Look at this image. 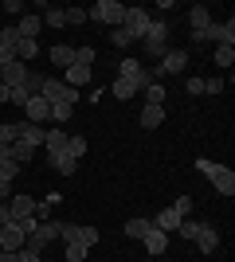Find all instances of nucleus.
Listing matches in <instances>:
<instances>
[{"label":"nucleus","mask_w":235,"mask_h":262,"mask_svg":"<svg viewBox=\"0 0 235 262\" xmlns=\"http://www.w3.org/2000/svg\"><path fill=\"white\" fill-rule=\"evenodd\" d=\"M173 211H177L180 219H188L192 215V196H177V200H173Z\"/></svg>","instance_id":"obj_38"},{"label":"nucleus","mask_w":235,"mask_h":262,"mask_svg":"<svg viewBox=\"0 0 235 262\" xmlns=\"http://www.w3.org/2000/svg\"><path fill=\"white\" fill-rule=\"evenodd\" d=\"M63 20H67L71 28H82V24H90V20H87V8H75V4H71V8H63Z\"/></svg>","instance_id":"obj_32"},{"label":"nucleus","mask_w":235,"mask_h":262,"mask_svg":"<svg viewBox=\"0 0 235 262\" xmlns=\"http://www.w3.org/2000/svg\"><path fill=\"white\" fill-rule=\"evenodd\" d=\"M149 82H153V75H149V71H141V75H134V78H118V82H114L110 90H114V98L130 102L134 94H141V90H145Z\"/></svg>","instance_id":"obj_6"},{"label":"nucleus","mask_w":235,"mask_h":262,"mask_svg":"<svg viewBox=\"0 0 235 262\" xmlns=\"http://www.w3.org/2000/svg\"><path fill=\"white\" fill-rule=\"evenodd\" d=\"M0 223H12V215H8V204H0Z\"/></svg>","instance_id":"obj_51"},{"label":"nucleus","mask_w":235,"mask_h":262,"mask_svg":"<svg viewBox=\"0 0 235 262\" xmlns=\"http://www.w3.org/2000/svg\"><path fill=\"white\" fill-rule=\"evenodd\" d=\"M180 223H184V219H180V215H177V211H173V208H165V211H161V215L153 219V227H157V231H165V235H168V231H177Z\"/></svg>","instance_id":"obj_25"},{"label":"nucleus","mask_w":235,"mask_h":262,"mask_svg":"<svg viewBox=\"0 0 235 262\" xmlns=\"http://www.w3.org/2000/svg\"><path fill=\"white\" fill-rule=\"evenodd\" d=\"M141 94H145V106H165V82H149Z\"/></svg>","instance_id":"obj_28"},{"label":"nucleus","mask_w":235,"mask_h":262,"mask_svg":"<svg viewBox=\"0 0 235 262\" xmlns=\"http://www.w3.org/2000/svg\"><path fill=\"white\" fill-rule=\"evenodd\" d=\"M51 215V204H35V219H47Z\"/></svg>","instance_id":"obj_49"},{"label":"nucleus","mask_w":235,"mask_h":262,"mask_svg":"<svg viewBox=\"0 0 235 262\" xmlns=\"http://www.w3.org/2000/svg\"><path fill=\"white\" fill-rule=\"evenodd\" d=\"M4 12H8V16H16V20H20V16H24V0H8V4H4Z\"/></svg>","instance_id":"obj_46"},{"label":"nucleus","mask_w":235,"mask_h":262,"mask_svg":"<svg viewBox=\"0 0 235 262\" xmlns=\"http://www.w3.org/2000/svg\"><path fill=\"white\" fill-rule=\"evenodd\" d=\"M24 121H32V125H47V121H51V102H47L44 94L28 98V106H24Z\"/></svg>","instance_id":"obj_8"},{"label":"nucleus","mask_w":235,"mask_h":262,"mask_svg":"<svg viewBox=\"0 0 235 262\" xmlns=\"http://www.w3.org/2000/svg\"><path fill=\"white\" fill-rule=\"evenodd\" d=\"M192 243L200 247V254H216L220 251V235L212 223H192Z\"/></svg>","instance_id":"obj_7"},{"label":"nucleus","mask_w":235,"mask_h":262,"mask_svg":"<svg viewBox=\"0 0 235 262\" xmlns=\"http://www.w3.org/2000/svg\"><path fill=\"white\" fill-rule=\"evenodd\" d=\"M0 43H4V47H16V43H20V32H16V24H8V28L0 32Z\"/></svg>","instance_id":"obj_41"},{"label":"nucleus","mask_w":235,"mask_h":262,"mask_svg":"<svg viewBox=\"0 0 235 262\" xmlns=\"http://www.w3.org/2000/svg\"><path fill=\"white\" fill-rule=\"evenodd\" d=\"M32 235H35V239H39V243L47 247V243H55L59 235H63V223H59V219H39V227H35Z\"/></svg>","instance_id":"obj_16"},{"label":"nucleus","mask_w":235,"mask_h":262,"mask_svg":"<svg viewBox=\"0 0 235 262\" xmlns=\"http://www.w3.org/2000/svg\"><path fill=\"white\" fill-rule=\"evenodd\" d=\"M94 59H98V51H94L90 43L75 47V63H82V67H94Z\"/></svg>","instance_id":"obj_35"},{"label":"nucleus","mask_w":235,"mask_h":262,"mask_svg":"<svg viewBox=\"0 0 235 262\" xmlns=\"http://www.w3.org/2000/svg\"><path fill=\"white\" fill-rule=\"evenodd\" d=\"M44 28H67V20H63V8H55V4H51V8L44 12Z\"/></svg>","instance_id":"obj_33"},{"label":"nucleus","mask_w":235,"mask_h":262,"mask_svg":"<svg viewBox=\"0 0 235 262\" xmlns=\"http://www.w3.org/2000/svg\"><path fill=\"white\" fill-rule=\"evenodd\" d=\"M149 24H153V16H149V8H125V20H122V32L134 39V43H141L149 32Z\"/></svg>","instance_id":"obj_4"},{"label":"nucleus","mask_w":235,"mask_h":262,"mask_svg":"<svg viewBox=\"0 0 235 262\" xmlns=\"http://www.w3.org/2000/svg\"><path fill=\"white\" fill-rule=\"evenodd\" d=\"M110 43H114V47H130L134 39H130V35H125L122 28H110Z\"/></svg>","instance_id":"obj_42"},{"label":"nucleus","mask_w":235,"mask_h":262,"mask_svg":"<svg viewBox=\"0 0 235 262\" xmlns=\"http://www.w3.org/2000/svg\"><path fill=\"white\" fill-rule=\"evenodd\" d=\"M204 94H224V78H204Z\"/></svg>","instance_id":"obj_45"},{"label":"nucleus","mask_w":235,"mask_h":262,"mask_svg":"<svg viewBox=\"0 0 235 262\" xmlns=\"http://www.w3.org/2000/svg\"><path fill=\"white\" fill-rule=\"evenodd\" d=\"M35 55H39V39H20V43H16V59H20V63H32Z\"/></svg>","instance_id":"obj_26"},{"label":"nucleus","mask_w":235,"mask_h":262,"mask_svg":"<svg viewBox=\"0 0 235 262\" xmlns=\"http://www.w3.org/2000/svg\"><path fill=\"white\" fill-rule=\"evenodd\" d=\"M44 149H47V157H59V153H67V133L59 129H47V137H44Z\"/></svg>","instance_id":"obj_17"},{"label":"nucleus","mask_w":235,"mask_h":262,"mask_svg":"<svg viewBox=\"0 0 235 262\" xmlns=\"http://www.w3.org/2000/svg\"><path fill=\"white\" fill-rule=\"evenodd\" d=\"M141 129H157V125H165V106H141Z\"/></svg>","instance_id":"obj_19"},{"label":"nucleus","mask_w":235,"mask_h":262,"mask_svg":"<svg viewBox=\"0 0 235 262\" xmlns=\"http://www.w3.org/2000/svg\"><path fill=\"white\" fill-rule=\"evenodd\" d=\"M39 94H44L51 106H55V102H71V106H78V90L67 86L63 78H44V90H39Z\"/></svg>","instance_id":"obj_5"},{"label":"nucleus","mask_w":235,"mask_h":262,"mask_svg":"<svg viewBox=\"0 0 235 262\" xmlns=\"http://www.w3.org/2000/svg\"><path fill=\"white\" fill-rule=\"evenodd\" d=\"M188 24H192V35H200L208 24H212V12H208V4H192L188 12Z\"/></svg>","instance_id":"obj_18"},{"label":"nucleus","mask_w":235,"mask_h":262,"mask_svg":"<svg viewBox=\"0 0 235 262\" xmlns=\"http://www.w3.org/2000/svg\"><path fill=\"white\" fill-rule=\"evenodd\" d=\"M4 153H8L12 161H16V164H28V161H32V157H35V149H32V145H28V141H12L8 149H4Z\"/></svg>","instance_id":"obj_24"},{"label":"nucleus","mask_w":235,"mask_h":262,"mask_svg":"<svg viewBox=\"0 0 235 262\" xmlns=\"http://www.w3.org/2000/svg\"><path fill=\"white\" fill-rule=\"evenodd\" d=\"M196 172L212 176V172H216V161H204V157H196Z\"/></svg>","instance_id":"obj_47"},{"label":"nucleus","mask_w":235,"mask_h":262,"mask_svg":"<svg viewBox=\"0 0 235 262\" xmlns=\"http://www.w3.org/2000/svg\"><path fill=\"white\" fill-rule=\"evenodd\" d=\"M24 239H28V235H24L16 223H0V251H20Z\"/></svg>","instance_id":"obj_12"},{"label":"nucleus","mask_w":235,"mask_h":262,"mask_svg":"<svg viewBox=\"0 0 235 262\" xmlns=\"http://www.w3.org/2000/svg\"><path fill=\"white\" fill-rule=\"evenodd\" d=\"M0 102H8V86H0Z\"/></svg>","instance_id":"obj_52"},{"label":"nucleus","mask_w":235,"mask_h":262,"mask_svg":"<svg viewBox=\"0 0 235 262\" xmlns=\"http://www.w3.org/2000/svg\"><path fill=\"white\" fill-rule=\"evenodd\" d=\"M141 243H145V251L153 254V258H157V254H165V251H168V235H165V231H157V227L149 231V235H145Z\"/></svg>","instance_id":"obj_21"},{"label":"nucleus","mask_w":235,"mask_h":262,"mask_svg":"<svg viewBox=\"0 0 235 262\" xmlns=\"http://www.w3.org/2000/svg\"><path fill=\"white\" fill-rule=\"evenodd\" d=\"M47 59H51L55 67H63V71H67V67L75 63V47H71V43H55L51 51H47Z\"/></svg>","instance_id":"obj_20"},{"label":"nucleus","mask_w":235,"mask_h":262,"mask_svg":"<svg viewBox=\"0 0 235 262\" xmlns=\"http://www.w3.org/2000/svg\"><path fill=\"white\" fill-rule=\"evenodd\" d=\"M47 168H55L59 176H71V172L78 168V161H75L71 153H59V157H47Z\"/></svg>","instance_id":"obj_22"},{"label":"nucleus","mask_w":235,"mask_h":262,"mask_svg":"<svg viewBox=\"0 0 235 262\" xmlns=\"http://www.w3.org/2000/svg\"><path fill=\"white\" fill-rule=\"evenodd\" d=\"M208 180H212V188L220 192V196H227V200L235 196V172L227 168V164H216V172L208 176Z\"/></svg>","instance_id":"obj_10"},{"label":"nucleus","mask_w":235,"mask_h":262,"mask_svg":"<svg viewBox=\"0 0 235 262\" xmlns=\"http://www.w3.org/2000/svg\"><path fill=\"white\" fill-rule=\"evenodd\" d=\"M63 247H67V262H82V258L90 254V247H82V243H75V239L63 243Z\"/></svg>","instance_id":"obj_36"},{"label":"nucleus","mask_w":235,"mask_h":262,"mask_svg":"<svg viewBox=\"0 0 235 262\" xmlns=\"http://www.w3.org/2000/svg\"><path fill=\"white\" fill-rule=\"evenodd\" d=\"M39 28H44V16H35V12H24L20 20H16L20 39H39Z\"/></svg>","instance_id":"obj_13"},{"label":"nucleus","mask_w":235,"mask_h":262,"mask_svg":"<svg viewBox=\"0 0 235 262\" xmlns=\"http://www.w3.org/2000/svg\"><path fill=\"white\" fill-rule=\"evenodd\" d=\"M28 75H32V67L28 63H20V59H12L4 71H0V86H8V90H16V86H24L28 82Z\"/></svg>","instance_id":"obj_9"},{"label":"nucleus","mask_w":235,"mask_h":262,"mask_svg":"<svg viewBox=\"0 0 235 262\" xmlns=\"http://www.w3.org/2000/svg\"><path fill=\"white\" fill-rule=\"evenodd\" d=\"M24 90H28V98H35V94H39V90H44V75H28V82H24Z\"/></svg>","instance_id":"obj_39"},{"label":"nucleus","mask_w":235,"mask_h":262,"mask_svg":"<svg viewBox=\"0 0 235 262\" xmlns=\"http://www.w3.org/2000/svg\"><path fill=\"white\" fill-rule=\"evenodd\" d=\"M71 239L82 243V247H94V243L102 239V231H94V227H75V231H71ZM71 239H67V243H71Z\"/></svg>","instance_id":"obj_27"},{"label":"nucleus","mask_w":235,"mask_h":262,"mask_svg":"<svg viewBox=\"0 0 235 262\" xmlns=\"http://www.w3.org/2000/svg\"><path fill=\"white\" fill-rule=\"evenodd\" d=\"M35 204H39V200H32V196H24V192H16V196L8 200V215H12V223H20V219L35 215Z\"/></svg>","instance_id":"obj_11"},{"label":"nucleus","mask_w":235,"mask_h":262,"mask_svg":"<svg viewBox=\"0 0 235 262\" xmlns=\"http://www.w3.org/2000/svg\"><path fill=\"white\" fill-rule=\"evenodd\" d=\"M0 262H20V258H16V251H0Z\"/></svg>","instance_id":"obj_50"},{"label":"nucleus","mask_w":235,"mask_h":262,"mask_svg":"<svg viewBox=\"0 0 235 262\" xmlns=\"http://www.w3.org/2000/svg\"><path fill=\"white\" fill-rule=\"evenodd\" d=\"M90 78H94V67H82V63H71L67 71H63V82H67V86H87Z\"/></svg>","instance_id":"obj_14"},{"label":"nucleus","mask_w":235,"mask_h":262,"mask_svg":"<svg viewBox=\"0 0 235 262\" xmlns=\"http://www.w3.org/2000/svg\"><path fill=\"white\" fill-rule=\"evenodd\" d=\"M12 200V180H0V204H8Z\"/></svg>","instance_id":"obj_48"},{"label":"nucleus","mask_w":235,"mask_h":262,"mask_svg":"<svg viewBox=\"0 0 235 262\" xmlns=\"http://www.w3.org/2000/svg\"><path fill=\"white\" fill-rule=\"evenodd\" d=\"M87 20L90 24H106V28H122L125 4H118V0H98V4H90V8H87Z\"/></svg>","instance_id":"obj_1"},{"label":"nucleus","mask_w":235,"mask_h":262,"mask_svg":"<svg viewBox=\"0 0 235 262\" xmlns=\"http://www.w3.org/2000/svg\"><path fill=\"white\" fill-rule=\"evenodd\" d=\"M16 137H20V125L16 121H0V149H8Z\"/></svg>","instance_id":"obj_31"},{"label":"nucleus","mask_w":235,"mask_h":262,"mask_svg":"<svg viewBox=\"0 0 235 262\" xmlns=\"http://www.w3.org/2000/svg\"><path fill=\"white\" fill-rule=\"evenodd\" d=\"M184 90H188V94H204V78L188 75V78H184Z\"/></svg>","instance_id":"obj_44"},{"label":"nucleus","mask_w":235,"mask_h":262,"mask_svg":"<svg viewBox=\"0 0 235 262\" xmlns=\"http://www.w3.org/2000/svg\"><path fill=\"white\" fill-rule=\"evenodd\" d=\"M71 114H75V106H71V102H55V106H51V121H55V125H67Z\"/></svg>","instance_id":"obj_30"},{"label":"nucleus","mask_w":235,"mask_h":262,"mask_svg":"<svg viewBox=\"0 0 235 262\" xmlns=\"http://www.w3.org/2000/svg\"><path fill=\"white\" fill-rule=\"evenodd\" d=\"M87 149H90L87 137H67V153L75 157V161H82V157H87Z\"/></svg>","instance_id":"obj_34"},{"label":"nucleus","mask_w":235,"mask_h":262,"mask_svg":"<svg viewBox=\"0 0 235 262\" xmlns=\"http://www.w3.org/2000/svg\"><path fill=\"white\" fill-rule=\"evenodd\" d=\"M16 176H20V164H16L4 149H0V180H16Z\"/></svg>","instance_id":"obj_29"},{"label":"nucleus","mask_w":235,"mask_h":262,"mask_svg":"<svg viewBox=\"0 0 235 262\" xmlns=\"http://www.w3.org/2000/svg\"><path fill=\"white\" fill-rule=\"evenodd\" d=\"M141 47H145V55L149 59H165L168 55V20H153L149 24V32H145V39H141Z\"/></svg>","instance_id":"obj_2"},{"label":"nucleus","mask_w":235,"mask_h":262,"mask_svg":"<svg viewBox=\"0 0 235 262\" xmlns=\"http://www.w3.org/2000/svg\"><path fill=\"white\" fill-rule=\"evenodd\" d=\"M125 235H130V239H137V243H141V239H145V235H149V231H153V219H125Z\"/></svg>","instance_id":"obj_23"},{"label":"nucleus","mask_w":235,"mask_h":262,"mask_svg":"<svg viewBox=\"0 0 235 262\" xmlns=\"http://www.w3.org/2000/svg\"><path fill=\"white\" fill-rule=\"evenodd\" d=\"M8 102H12V106H28V90H24V86L8 90Z\"/></svg>","instance_id":"obj_43"},{"label":"nucleus","mask_w":235,"mask_h":262,"mask_svg":"<svg viewBox=\"0 0 235 262\" xmlns=\"http://www.w3.org/2000/svg\"><path fill=\"white\" fill-rule=\"evenodd\" d=\"M118 71H122V78H134V75H141V63H137V59H122Z\"/></svg>","instance_id":"obj_40"},{"label":"nucleus","mask_w":235,"mask_h":262,"mask_svg":"<svg viewBox=\"0 0 235 262\" xmlns=\"http://www.w3.org/2000/svg\"><path fill=\"white\" fill-rule=\"evenodd\" d=\"M231 63H235V47H224V43H220V47H216V67H224V71H227Z\"/></svg>","instance_id":"obj_37"},{"label":"nucleus","mask_w":235,"mask_h":262,"mask_svg":"<svg viewBox=\"0 0 235 262\" xmlns=\"http://www.w3.org/2000/svg\"><path fill=\"white\" fill-rule=\"evenodd\" d=\"M16 125H20V137H16V141H28L32 149H39V145H44V137H47L44 125H32V121H16Z\"/></svg>","instance_id":"obj_15"},{"label":"nucleus","mask_w":235,"mask_h":262,"mask_svg":"<svg viewBox=\"0 0 235 262\" xmlns=\"http://www.w3.org/2000/svg\"><path fill=\"white\" fill-rule=\"evenodd\" d=\"M184 71H188V51H184V47H168V55L149 71V75H153V82H161L165 75H184Z\"/></svg>","instance_id":"obj_3"}]
</instances>
